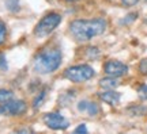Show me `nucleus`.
<instances>
[{
    "label": "nucleus",
    "mask_w": 147,
    "mask_h": 134,
    "mask_svg": "<svg viewBox=\"0 0 147 134\" xmlns=\"http://www.w3.org/2000/svg\"><path fill=\"white\" fill-rule=\"evenodd\" d=\"M27 111V103L19 99H8L0 103V115L3 117H19Z\"/></svg>",
    "instance_id": "nucleus-5"
},
{
    "label": "nucleus",
    "mask_w": 147,
    "mask_h": 134,
    "mask_svg": "<svg viewBox=\"0 0 147 134\" xmlns=\"http://www.w3.org/2000/svg\"><path fill=\"white\" fill-rule=\"evenodd\" d=\"M60 23H61V15L59 12H49V14H47L44 18H41L38 21L33 33L38 38L47 37L49 34H52L53 31L59 27Z\"/></svg>",
    "instance_id": "nucleus-4"
},
{
    "label": "nucleus",
    "mask_w": 147,
    "mask_h": 134,
    "mask_svg": "<svg viewBox=\"0 0 147 134\" xmlns=\"http://www.w3.org/2000/svg\"><path fill=\"white\" fill-rule=\"evenodd\" d=\"M44 123L47 125V127L52 130H65L69 126V121L65 117H63L60 113H47L44 115Z\"/></svg>",
    "instance_id": "nucleus-6"
},
{
    "label": "nucleus",
    "mask_w": 147,
    "mask_h": 134,
    "mask_svg": "<svg viewBox=\"0 0 147 134\" xmlns=\"http://www.w3.org/2000/svg\"><path fill=\"white\" fill-rule=\"evenodd\" d=\"M87 54H89V58H90V60H95V58L100 56L101 53H100V50H98L97 47H89Z\"/></svg>",
    "instance_id": "nucleus-20"
},
{
    "label": "nucleus",
    "mask_w": 147,
    "mask_h": 134,
    "mask_svg": "<svg viewBox=\"0 0 147 134\" xmlns=\"http://www.w3.org/2000/svg\"><path fill=\"white\" fill-rule=\"evenodd\" d=\"M120 83L117 81V77H112V76H106V77L100 80V87L104 89H115L116 87H119Z\"/></svg>",
    "instance_id": "nucleus-10"
},
{
    "label": "nucleus",
    "mask_w": 147,
    "mask_h": 134,
    "mask_svg": "<svg viewBox=\"0 0 147 134\" xmlns=\"http://www.w3.org/2000/svg\"><path fill=\"white\" fill-rule=\"evenodd\" d=\"M138 95L142 100H147V84H140L138 88Z\"/></svg>",
    "instance_id": "nucleus-17"
},
{
    "label": "nucleus",
    "mask_w": 147,
    "mask_h": 134,
    "mask_svg": "<svg viewBox=\"0 0 147 134\" xmlns=\"http://www.w3.org/2000/svg\"><path fill=\"white\" fill-rule=\"evenodd\" d=\"M32 131V129H19L16 130V133H30Z\"/></svg>",
    "instance_id": "nucleus-23"
},
{
    "label": "nucleus",
    "mask_w": 147,
    "mask_h": 134,
    "mask_svg": "<svg viewBox=\"0 0 147 134\" xmlns=\"http://www.w3.org/2000/svg\"><path fill=\"white\" fill-rule=\"evenodd\" d=\"M108 27V22L102 18L75 19L69 23V33L78 42H89L93 38L102 35Z\"/></svg>",
    "instance_id": "nucleus-1"
},
{
    "label": "nucleus",
    "mask_w": 147,
    "mask_h": 134,
    "mask_svg": "<svg viewBox=\"0 0 147 134\" xmlns=\"http://www.w3.org/2000/svg\"><path fill=\"white\" fill-rule=\"evenodd\" d=\"M4 5L7 11H10L12 14H15L21 10V1L19 0H4Z\"/></svg>",
    "instance_id": "nucleus-11"
},
{
    "label": "nucleus",
    "mask_w": 147,
    "mask_h": 134,
    "mask_svg": "<svg viewBox=\"0 0 147 134\" xmlns=\"http://www.w3.org/2000/svg\"><path fill=\"white\" fill-rule=\"evenodd\" d=\"M95 71L93 67H90L87 64H78L68 67L63 72V77L69 80L72 83H84L89 81L94 77Z\"/></svg>",
    "instance_id": "nucleus-3"
},
{
    "label": "nucleus",
    "mask_w": 147,
    "mask_h": 134,
    "mask_svg": "<svg viewBox=\"0 0 147 134\" xmlns=\"http://www.w3.org/2000/svg\"><path fill=\"white\" fill-rule=\"evenodd\" d=\"M12 98H14V92H12V91L4 89V88H0V103L8 100V99H12Z\"/></svg>",
    "instance_id": "nucleus-14"
},
{
    "label": "nucleus",
    "mask_w": 147,
    "mask_h": 134,
    "mask_svg": "<svg viewBox=\"0 0 147 134\" xmlns=\"http://www.w3.org/2000/svg\"><path fill=\"white\" fill-rule=\"evenodd\" d=\"M76 107H78V110L80 113L87 114L89 117H95V115H98L101 111L100 104L93 102V100H80Z\"/></svg>",
    "instance_id": "nucleus-8"
},
{
    "label": "nucleus",
    "mask_w": 147,
    "mask_h": 134,
    "mask_svg": "<svg viewBox=\"0 0 147 134\" xmlns=\"http://www.w3.org/2000/svg\"><path fill=\"white\" fill-rule=\"evenodd\" d=\"M98 98L104 102V103H108L110 106H116V104L120 102L121 93L115 91V89H104L102 92L98 93Z\"/></svg>",
    "instance_id": "nucleus-9"
},
{
    "label": "nucleus",
    "mask_w": 147,
    "mask_h": 134,
    "mask_svg": "<svg viewBox=\"0 0 147 134\" xmlns=\"http://www.w3.org/2000/svg\"><path fill=\"white\" fill-rule=\"evenodd\" d=\"M104 72L106 76H112V77H123L129 72V68L127 64L117 60H109L104 64Z\"/></svg>",
    "instance_id": "nucleus-7"
},
{
    "label": "nucleus",
    "mask_w": 147,
    "mask_h": 134,
    "mask_svg": "<svg viewBox=\"0 0 147 134\" xmlns=\"http://www.w3.org/2000/svg\"><path fill=\"white\" fill-rule=\"evenodd\" d=\"M8 69V64H7V58L3 52H0V71H7Z\"/></svg>",
    "instance_id": "nucleus-19"
},
{
    "label": "nucleus",
    "mask_w": 147,
    "mask_h": 134,
    "mask_svg": "<svg viewBox=\"0 0 147 134\" xmlns=\"http://www.w3.org/2000/svg\"><path fill=\"white\" fill-rule=\"evenodd\" d=\"M45 96H47V92H45V91H41V92L37 95V98L34 99V102H33V108H34V110H37V108L41 106L42 102H44V99H45Z\"/></svg>",
    "instance_id": "nucleus-15"
},
{
    "label": "nucleus",
    "mask_w": 147,
    "mask_h": 134,
    "mask_svg": "<svg viewBox=\"0 0 147 134\" xmlns=\"http://www.w3.org/2000/svg\"><path fill=\"white\" fill-rule=\"evenodd\" d=\"M74 133H76V134H79V133H87V127H86V125L80 123L76 129L74 130Z\"/></svg>",
    "instance_id": "nucleus-22"
},
{
    "label": "nucleus",
    "mask_w": 147,
    "mask_h": 134,
    "mask_svg": "<svg viewBox=\"0 0 147 134\" xmlns=\"http://www.w3.org/2000/svg\"><path fill=\"white\" fill-rule=\"evenodd\" d=\"M138 69H139V72L142 73V75L147 76V57L143 58V60H140L139 65H138Z\"/></svg>",
    "instance_id": "nucleus-18"
},
{
    "label": "nucleus",
    "mask_w": 147,
    "mask_h": 134,
    "mask_svg": "<svg viewBox=\"0 0 147 134\" xmlns=\"http://www.w3.org/2000/svg\"><path fill=\"white\" fill-rule=\"evenodd\" d=\"M136 18H138V14H136V12H132V14L125 15V18L120 21V23H121V25H131L132 22L136 21Z\"/></svg>",
    "instance_id": "nucleus-16"
},
{
    "label": "nucleus",
    "mask_w": 147,
    "mask_h": 134,
    "mask_svg": "<svg viewBox=\"0 0 147 134\" xmlns=\"http://www.w3.org/2000/svg\"><path fill=\"white\" fill-rule=\"evenodd\" d=\"M140 0H121V3L124 7H132V5H136Z\"/></svg>",
    "instance_id": "nucleus-21"
},
{
    "label": "nucleus",
    "mask_w": 147,
    "mask_h": 134,
    "mask_svg": "<svg viewBox=\"0 0 147 134\" xmlns=\"http://www.w3.org/2000/svg\"><path fill=\"white\" fill-rule=\"evenodd\" d=\"M63 62V53L59 47H44L33 60V69L40 75H49L56 72Z\"/></svg>",
    "instance_id": "nucleus-2"
},
{
    "label": "nucleus",
    "mask_w": 147,
    "mask_h": 134,
    "mask_svg": "<svg viewBox=\"0 0 147 134\" xmlns=\"http://www.w3.org/2000/svg\"><path fill=\"white\" fill-rule=\"evenodd\" d=\"M7 37H8V33H7V26L5 23L1 19H0V46H3L7 41Z\"/></svg>",
    "instance_id": "nucleus-12"
},
{
    "label": "nucleus",
    "mask_w": 147,
    "mask_h": 134,
    "mask_svg": "<svg viewBox=\"0 0 147 134\" xmlns=\"http://www.w3.org/2000/svg\"><path fill=\"white\" fill-rule=\"evenodd\" d=\"M131 115H147V106H135L128 110Z\"/></svg>",
    "instance_id": "nucleus-13"
},
{
    "label": "nucleus",
    "mask_w": 147,
    "mask_h": 134,
    "mask_svg": "<svg viewBox=\"0 0 147 134\" xmlns=\"http://www.w3.org/2000/svg\"><path fill=\"white\" fill-rule=\"evenodd\" d=\"M65 1H71V3H74V1H78V0H65Z\"/></svg>",
    "instance_id": "nucleus-24"
}]
</instances>
